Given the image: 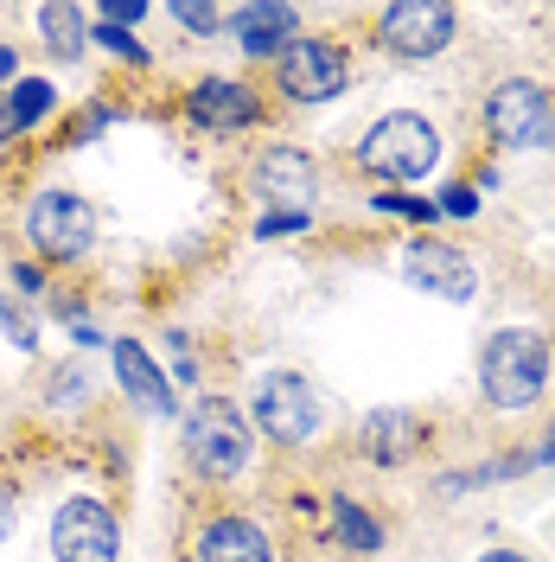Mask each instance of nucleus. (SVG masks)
Returning a JSON list of instances; mask_svg holds the SVG:
<instances>
[{
  "label": "nucleus",
  "mask_w": 555,
  "mask_h": 562,
  "mask_svg": "<svg viewBox=\"0 0 555 562\" xmlns=\"http://www.w3.org/2000/svg\"><path fill=\"white\" fill-rule=\"evenodd\" d=\"M179 448H185V467L205 473V480H237L256 454V428H249L243 403L230 396H199L185 422H179Z\"/></svg>",
  "instance_id": "nucleus-1"
},
{
  "label": "nucleus",
  "mask_w": 555,
  "mask_h": 562,
  "mask_svg": "<svg viewBox=\"0 0 555 562\" xmlns=\"http://www.w3.org/2000/svg\"><path fill=\"white\" fill-rule=\"evenodd\" d=\"M479 384H486L491 409H530L543 384H550V339L530 333V326H505L486 339L479 358Z\"/></svg>",
  "instance_id": "nucleus-2"
},
{
  "label": "nucleus",
  "mask_w": 555,
  "mask_h": 562,
  "mask_svg": "<svg viewBox=\"0 0 555 562\" xmlns=\"http://www.w3.org/2000/svg\"><path fill=\"white\" fill-rule=\"evenodd\" d=\"M434 160H441V135L428 115H409V109L371 122V135L358 140V167L389 186H416L421 173H434Z\"/></svg>",
  "instance_id": "nucleus-3"
},
{
  "label": "nucleus",
  "mask_w": 555,
  "mask_h": 562,
  "mask_svg": "<svg viewBox=\"0 0 555 562\" xmlns=\"http://www.w3.org/2000/svg\"><path fill=\"white\" fill-rule=\"evenodd\" d=\"M243 416H256V428H262L269 441H281V448H301V441H313V435H319L326 409H319V390H313L301 371H269V378H256Z\"/></svg>",
  "instance_id": "nucleus-4"
},
{
  "label": "nucleus",
  "mask_w": 555,
  "mask_h": 562,
  "mask_svg": "<svg viewBox=\"0 0 555 562\" xmlns=\"http://www.w3.org/2000/svg\"><path fill=\"white\" fill-rule=\"evenodd\" d=\"M26 244L45 256V262H83L90 244H97V205L77 199L70 186H52L26 205Z\"/></svg>",
  "instance_id": "nucleus-5"
},
{
  "label": "nucleus",
  "mask_w": 555,
  "mask_h": 562,
  "mask_svg": "<svg viewBox=\"0 0 555 562\" xmlns=\"http://www.w3.org/2000/svg\"><path fill=\"white\" fill-rule=\"evenodd\" d=\"M275 83H281V97H294V103H332V97H346V83H351L346 45L339 38H294L275 58Z\"/></svg>",
  "instance_id": "nucleus-6"
},
{
  "label": "nucleus",
  "mask_w": 555,
  "mask_h": 562,
  "mask_svg": "<svg viewBox=\"0 0 555 562\" xmlns=\"http://www.w3.org/2000/svg\"><path fill=\"white\" fill-rule=\"evenodd\" d=\"M453 7L448 0H396V7H383L377 20V45L389 58H409V65H428V58H441L453 45Z\"/></svg>",
  "instance_id": "nucleus-7"
},
{
  "label": "nucleus",
  "mask_w": 555,
  "mask_h": 562,
  "mask_svg": "<svg viewBox=\"0 0 555 562\" xmlns=\"http://www.w3.org/2000/svg\"><path fill=\"white\" fill-rule=\"evenodd\" d=\"M52 557L58 562H115L122 557V525H115V512H109L103 498H90V492L65 498L58 518H52Z\"/></svg>",
  "instance_id": "nucleus-8"
},
{
  "label": "nucleus",
  "mask_w": 555,
  "mask_h": 562,
  "mask_svg": "<svg viewBox=\"0 0 555 562\" xmlns=\"http://www.w3.org/2000/svg\"><path fill=\"white\" fill-rule=\"evenodd\" d=\"M249 192L269 211H313L319 199V167L307 147H262L249 160Z\"/></svg>",
  "instance_id": "nucleus-9"
},
{
  "label": "nucleus",
  "mask_w": 555,
  "mask_h": 562,
  "mask_svg": "<svg viewBox=\"0 0 555 562\" xmlns=\"http://www.w3.org/2000/svg\"><path fill=\"white\" fill-rule=\"evenodd\" d=\"M403 276H409V288L434 294V301H473V288H479V269L441 237H416L403 249Z\"/></svg>",
  "instance_id": "nucleus-10"
},
{
  "label": "nucleus",
  "mask_w": 555,
  "mask_h": 562,
  "mask_svg": "<svg viewBox=\"0 0 555 562\" xmlns=\"http://www.w3.org/2000/svg\"><path fill=\"white\" fill-rule=\"evenodd\" d=\"M185 115L199 128H211V135H243V128H256V115H262V97L249 83H237V77H205V83L185 90Z\"/></svg>",
  "instance_id": "nucleus-11"
},
{
  "label": "nucleus",
  "mask_w": 555,
  "mask_h": 562,
  "mask_svg": "<svg viewBox=\"0 0 555 562\" xmlns=\"http://www.w3.org/2000/svg\"><path fill=\"white\" fill-rule=\"evenodd\" d=\"M543 115H550V97L530 83V77H511V83H498L486 103V128L498 147H523V140L543 135Z\"/></svg>",
  "instance_id": "nucleus-12"
},
{
  "label": "nucleus",
  "mask_w": 555,
  "mask_h": 562,
  "mask_svg": "<svg viewBox=\"0 0 555 562\" xmlns=\"http://www.w3.org/2000/svg\"><path fill=\"white\" fill-rule=\"evenodd\" d=\"M109 358H115V384L128 390V403L135 409H147V416H173V378L154 364V351L140 346V339H115L109 346Z\"/></svg>",
  "instance_id": "nucleus-13"
},
{
  "label": "nucleus",
  "mask_w": 555,
  "mask_h": 562,
  "mask_svg": "<svg viewBox=\"0 0 555 562\" xmlns=\"http://www.w3.org/2000/svg\"><path fill=\"white\" fill-rule=\"evenodd\" d=\"M230 26H237V52L243 58H281L301 38V13L287 0H256V7L230 13Z\"/></svg>",
  "instance_id": "nucleus-14"
},
{
  "label": "nucleus",
  "mask_w": 555,
  "mask_h": 562,
  "mask_svg": "<svg viewBox=\"0 0 555 562\" xmlns=\"http://www.w3.org/2000/svg\"><path fill=\"white\" fill-rule=\"evenodd\" d=\"M199 562H275V543L256 518H211L192 543Z\"/></svg>",
  "instance_id": "nucleus-15"
},
{
  "label": "nucleus",
  "mask_w": 555,
  "mask_h": 562,
  "mask_svg": "<svg viewBox=\"0 0 555 562\" xmlns=\"http://www.w3.org/2000/svg\"><path fill=\"white\" fill-rule=\"evenodd\" d=\"M358 441H364V454L377 460V467H403L421 448V422L409 409H371L364 428H358Z\"/></svg>",
  "instance_id": "nucleus-16"
},
{
  "label": "nucleus",
  "mask_w": 555,
  "mask_h": 562,
  "mask_svg": "<svg viewBox=\"0 0 555 562\" xmlns=\"http://www.w3.org/2000/svg\"><path fill=\"white\" fill-rule=\"evenodd\" d=\"M38 33H45V52L58 58V65H77L83 58V45H90V20H83V7H38Z\"/></svg>",
  "instance_id": "nucleus-17"
},
{
  "label": "nucleus",
  "mask_w": 555,
  "mask_h": 562,
  "mask_svg": "<svg viewBox=\"0 0 555 562\" xmlns=\"http://www.w3.org/2000/svg\"><path fill=\"white\" fill-rule=\"evenodd\" d=\"M326 512H332V530H339V543H346V550H364V557H371V550H383V525L364 512V505H358V498H346V492H339Z\"/></svg>",
  "instance_id": "nucleus-18"
},
{
  "label": "nucleus",
  "mask_w": 555,
  "mask_h": 562,
  "mask_svg": "<svg viewBox=\"0 0 555 562\" xmlns=\"http://www.w3.org/2000/svg\"><path fill=\"white\" fill-rule=\"evenodd\" d=\"M52 103H58V90H52L45 77H20V83H13V97H7L13 128H33L38 115H52Z\"/></svg>",
  "instance_id": "nucleus-19"
},
{
  "label": "nucleus",
  "mask_w": 555,
  "mask_h": 562,
  "mask_svg": "<svg viewBox=\"0 0 555 562\" xmlns=\"http://www.w3.org/2000/svg\"><path fill=\"white\" fill-rule=\"evenodd\" d=\"M0 333L13 339V351H38V319L26 314V301L0 294Z\"/></svg>",
  "instance_id": "nucleus-20"
},
{
  "label": "nucleus",
  "mask_w": 555,
  "mask_h": 562,
  "mask_svg": "<svg viewBox=\"0 0 555 562\" xmlns=\"http://www.w3.org/2000/svg\"><path fill=\"white\" fill-rule=\"evenodd\" d=\"M97 33H103V45L122 58V65H154V52H147L135 33H122V26H97Z\"/></svg>",
  "instance_id": "nucleus-21"
},
{
  "label": "nucleus",
  "mask_w": 555,
  "mask_h": 562,
  "mask_svg": "<svg viewBox=\"0 0 555 562\" xmlns=\"http://www.w3.org/2000/svg\"><path fill=\"white\" fill-rule=\"evenodd\" d=\"M140 20H147V0H103V7H97V26H122V33H128Z\"/></svg>",
  "instance_id": "nucleus-22"
},
{
  "label": "nucleus",
  "mask_w": 555,
  "mask_h": 562,
  "mask_svg": "<svg viewBox=\"0 0 555 562\" xmlns=\"http://www.w3.org/2000/svg\"><path fill=\"white\" fill-rule=\"evenodd\" d=\"M173 20L185 26V33H199V38H211L217 26H224V13H217V7H192V0H179V7H173Z\"/></svg>",
  "instance_id": "nucleus-23"
},
{
  "label": "nucleus",
  "mask_w": 555,
  "mask_h": 562,
  "mask_svg": "<svg viewBox=\"0 0 555 562\" xmlns=\"http://www.w3.org/2000/svg\"><path fill=\"white\" fill-rule=\"evenodd\" d=\"M307 224H313V211H269V217H256V237H294Z\"/></svg>",
  "instance_id": "nucleus-24"
},
{
  "label": "nucleus",
  "mask_w": 555,
  "mask_h": 562,
  "mask_svg": "<svg viewBox=\"0 0 555 562\" xmlns=\"http://www.w3.org/2000/svg\"><path fill=\"white\" fill-rule=\"evenodd\" d=\"M377 211H389V217H416V224H428V217H434V205H428V199H409V192H383Z\"/></svg>",
  "instance_id": "nucleus-25"
},
{
  "label": "nucleus",
  "mask_w": 555,
  "mask_h": 562,
  "mask_svg": "<svg viewBox=\"0 0 555 562\" xmlns=\"http://www.w3.org/2000/svg\"><path fill=\"white\" fill-rule=\"evenodd\" d=\"M109 122H115L109 109H83V115L70 122V147H83V140H97V135H103V128H109Z\"/></svg>",
  "instance_id": "nucleus-26"
},
{
  "label": "nucleus",
  "mask_w": 555,
  "mask_h": 562,
  "mask_svg": "<svg viewBox=\"0 0 555 562\" xmlns=\"http://www.w3.org/2000/svg\"><path fill=\"white\" fill-rule=\"evenodd\" d=\"M434 211H448V217H473V211H479V199H473V186H448Z\"/></svg>",
  "instance_id": "nucleus-27"
},
{
  "label": "nucleus",
  "mask_w": 555,
  "mask_h": 562,
  "mask_svg": "<svg viewBox=\"0 0 555 562\" xmlns=\"http://www.w3.org/2000/svg\"><path fill=\"white\" fill-rule=\"evenodd\" d=\"M13 281H20V288H26V294H38V288H45V276H38L33 262H20V269H13Z\"/></svg>",
  "instance_id": "nucleus-28"
},
{
  "label": "nucleus",
  "mask_w": 555,
  "mask_h": 562,
  "mask_svg": "<svg viewBox=\"0 0 555 562\" xmlns=\"http://www.w3.org/2000/svg\"><path fill=\"white\" fill-rule=\"evenodd\" d=\"M52 396H83V378H77V371H58V384H52Z\"/></svg>",
  "instance_id": "nucleus-29"
},
{
  "label": "nucleus",
  "mask_w": 555,
  "mask_h": 562,
  "mask_svg": "<svg viewBox=\"0 0 555 562\" xmlns=\"http://www.w3.org/2000/svg\"><path fill=\"white\" fill-rule=\"evenodd\" d=\"M0 537H13V492L0 486Z\"/></svg>",
  "instance_id": "nucleus-30"
},
{
  "label": "nucleus",
  "mask_w": 555,
  "mask_h": 562,
  "mask_svg": "<svg viewBox=\"0 0 555 562\" xmlns=\"http://www.w3.org/2000/svg\"><path fill=\"white\" fill-rule=\"evenodd\" d=\"M20 128H13V109H7V97H0V140H13Z\"/></svg>",
  "instance_id": "nucleus-31"
},
{
  "label": "nucleus",
  "mask_w": 555,
  "mask_h": 562,
  "mask_svg": "<svg viewBox=\"0 0 555 562\" xmlns=\"http://www.w3.org/2000/svg\"><path fill=\"white\" fill-rule=\"evenodd\" d=\"M7 77H13V45L0 38V83H7Z\"/></svg>",
  "instance_id": "nucleus-32"
},
{
  "label": "nucleus",
  "mask_w": 555,
  "mask_h": 562,
  "mask_svg": "<svg viewBox=\"0 0 555 562\" xmlns=\"http://www.w3.org/2000/svg\"><path fill=\"white\" fill-rule=\"evenodd\" d=\"M479 562H530V557H511V550H486Z\"/></svg>",
  "instance_id": "nucleus-33"
},
{
  "label": "nucleus",
  "mask_w": 555,
  "mask_h": 562,
  "mask_svg": "<svg viewBox=\"0 0 555 562\" xmlns=\"http://www.w3.org/2000/svg\"><path fill=\"white\" fill-rule=\"evenodd\" d=\"M536 140H550V147H555V128H543V135H536Z\"/></svg>",
  "instance_id": "nucleus-34"
},
{
  "label": "nucleus",
  "mask_w": 555,
  "mask_h": 562,
  "mask_svg": "<svg viewBox=\"0 0 555 562\" xmlns=\"http://www.w3.org/2000/svg\"><path fill=\"white\" fill-rule=\"evenodd\" d=\"M550 460H555V428H550Z\"/></svg>",
  "instance_id": "nucleus-35"
}]
</instances>
